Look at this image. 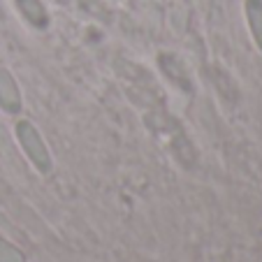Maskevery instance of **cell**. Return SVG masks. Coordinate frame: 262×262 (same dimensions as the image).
Wrapping results in <instances>:
<instances>
[{
  "mask_svg": "<svg viewBox=\"0 0 262 262\" xmlns=\"http://www.w3.org/2000/svg\"><path fill=\"white\" fill-rule=\"evenodd\" d=\"M158 63H160V70L165 72V77L169 79V84H174L183 93H193V81H190L188 70H186V65H183V60L179 56L160 54Z\"/></svg>",
  "mask_w": 262,
  "mask_h": 262,
  "instance_id": "2",
  "label": "cell"
},
{
  "mask_svg": "<svg viewBox=\"0 0 262 262\" xmlns=\"http://www.w3.org/2000/svg\"><path fill=\"white\" fill-rule=\"evenodd\" d=\"M16 7H19V12L24 14V19L28 24H33L35 28H47L49 14H47L45 5L40 0H16Z\"/></svg>",
  "mask_w": 262,
  "mask_h": 262,
  "instance_id": "4",
  "label": "cell"
},
{
  "mask_svg": "<svg viewBox=\"0 0 262 262\" xmlns=\"http://www.w3.org/2000/svg\"><path fill=\"white\" fill-rule=\"evenodd\" d=\"M246 16L253 37L262 49V0H246Z\"/></svg>",
  "mask_w": 262,
  "mask_h": 262,
  "instance_id": "5",
  "label": "cell"
},
{
  "mask_svg": "<svg viewBox=\"0 0 262 262\" xmlns=\"http://www.w3.org/2000/svg\"><path fill=\"white\" fill-rule=\"evenodd\" d=\"M0 107L5 109L7 114L21 112V93L10 70H0Z\"/></svg>",
  "mask_w": 262,
  "mask_h": 262,
  "instance_id": "3",
  "label": "cell"
},
{
  "mask_svg": "<svg viewBox=\"0 0 262 262\" xmlns=\"http://www.w3.org/2000/svg\"><path fill=\"white\" fill-rule=\"evenodd\" d=\"M16 137H19L21 146L24 151L28 154V158L35 163V167L40 169V172H49L51 169V156L47 151V144L42 139V135L37 133L30 121H19L16 123Z\"/></svg>",
  "mask_w": 262,
  "mask_h": 262,
  "instance_id": "1",
  "label": "cell"
},
{
  "mask_svg": "<svg viewBox=\"0 0 262 262\" xmlns=\"http://www.w3.org/2000/svg\"><path fill=\"white\" fill-rule=\"evenodd\" d=\"M0 262H26L24 253L0 237Z\"/></svg>",
  "mask_w": 262,
  "mask_h": 262,
  "instance_id": "6",
  "label": "cell"
}]
</instances>
